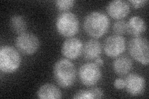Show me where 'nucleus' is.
Masks as SVG:
<instances>
[{"label": "nucleus", "instance_id": "f257e3e1", "mask_svg": "<svg viewBox=\"0 0 149 99\" xmlns=\"http://www.w3.org/2000/svg\"><path fill=\"white\" fill-rule=\"evenodd\" d=\"M110 25L108 17L105 14L94 11L88 14L83 22L86 34L95 39H99L108 32Z\"/></svg>", "mask_w": 149, "mask_h": 99}, {"label": "nucleus", "instance_id": "f03ea898", "mask_svg": "<svg viewBox=\"0 0 149 99\" xmlns=\"http://www.w3.org/2000/svg\"><path fill=\"white\" fill-rule=\"evenodd\" d=\"M54 78L60 87L69 88L76 81L77 70L72 62L67 59H60L53 68Z\"/></svg>", "mask_w": 149, "mask_h": 99}, {"label": "nucleus", "instance_id": "7ed1b4c3", "mask_svg": "<svg viewBox=\"0 0 149 99\" xmlns=\"http://www.w3.org/2000/svg\"><path fill=\"white\" fill-rule=\"evenodd\" d=\"M21 57L13 47L5 45L0 49V69L4 73H13L19 68Z\"/></svg>", "mask_w": 149, "mask_h": 99}, {"label": "nucleus", "instance_id": "20e7f679", "mask_svg": "<svg viewBox=\"0 0 149 99\" xmlns=\"http://www.w3.org/2000/svg\"><path fill=\"white\" fill-rule=\"evenodd\" d=\"M55 26L58 34L65 37H72L79 30V21L75 14L63 12L57 16Z\"/></svg>", "mask_w": 149, "mask_h": 99}, {"label": "nucleus", "instance_id": "39448f33", "mask_svg": "<svg viewBox=\"0 0 149 99\" xmlns=\"http://www.w3.org/2000/svg\"><path fill=\"white\" fill-rule=\"evenodd\" d=\"M129 53L137 62L148 65L149 62V46L148 40L141 36L134 37L129 42Z\"/></svg>", "mask_w": 149, "mask_h": 99}, {"label": "nucleus", "instance_id": "423d86ee", "mask_svg": "<svg viewBox=\"0 0 149 99\" xmlns=\"http://www.w3.org/2000/svg\"><path fill=\"white\" fill-rule=\"evenodd\" d=\"M78 75L84 86L91 87L99 82L102 78V71L95 63H87L80 67Z\"/></svg>", "mask_w": 149, "mask_h": 99}, {"label": "nucleus", "instance_id": "0eeeda50", "mask_svg": "<svg viewBox=\"0 0 149 99\" xmlns=\"http://www.w3.org/2000/svg\"><path fill=\"white\" fill-rule=\"evenodd\" d=\"M17 50L25 55H32L37 52L40 46V42L36 35L30 32L19 34L15 40Z\"/></svg>", "mask_w": 149, "mask_h": 99}, {"label": "nucleus", "instance_id": "6e6552de", "mask_svg": "<svg viewBox=\"0 0 149 99\" xmlns=\"http://www.w3.org/2000/svg\"><path fill=\"white\" fill-rule=\"evenodd\" d=\"M126 48V42L124 37L113 35L107 37L103 44L105 54L110 58H117L122 55Z\"/></svg>", "mask_w": 149, "mask_h": 99}, {"label": "nucleus", "instance_id": "1a4fd4ad", "mask_svg": "<svg viewBox=\"0 0 149 99\" xmlns=\"http://www.w3.org/2000/svg\"><path fill=\"white\" fill-rule=\"evenodd\" d=\"M125 88L129 95L137 97L142 95L146 90V79L137 73L129 74L124 80Z\"/></svg>", "mask_w": 149, "mask_h": 99}, {"label": "nucleus", "instance_id": "9d476101", "mask_svg": "<svg viewBox=\"0 0 149 99\" xmlns=\"http://www.w3.org/2000/svg\"><path fill=\"white\" fill-rule=\"evenodd\" d=\"M83 48V44L80 39L70 37L63 42L62 46V53L69 60H75L80 56Z\"/></svg>", "mask_w": 149, "mask_h": 99}, {"label": "nucleus", "instance_id": "9b49d317", "mask_svg": "<svg viewBox=\"0 0 149 99\" xmlns=\"http://www.w3.org/2000/svg\"><path fill=\"white\" fill-rule=\"evenodd\" d=\"M108 15L115 19H122L128 16L130 12V5L128 2L123 0H114L107 6Z\"/></svg>", "mask_w": 149, "mask_h": 99}, {"label": "nucleus", "instance_id": "f8f14e48", "mask_svg": "<svg viewBox=\"0 0 149 99\" xmlns=\"http://www.w3.org/2000/svg\"><path fill=\"white\" fill-rule=\"evenodd\" d=\"M102 53V46L100 42L95 39L87 41L83 48L84 58L87 60H93L100 57Z\"/></svg>", "mask_w": 149, "mask_h": 99}, {"label": "nucleus", "instance_id": "ddd939ff", "mask_svg": "<svg viewBox=\"0 0 149 99\" xmlns=\"http://www.w3.org/2000/svg\"><path fill=\"white\" fill-rule=\"evenodd\" d=\"M146 23L139 16H133L127 22V32L134 37L141 36L146 30Z\"/></svg>", "mask_w": 149, "mask_h": 99}, {"label": "nucleus", "instance_id": "4468645a", "mask_svg": "<svg viewBox=\"0 0 149 99\" xmlns=\"http://www.w3.org/2000/svg\"><path fill=\"white\" fill-rule=\"evenodd\" d=\"M37 97L40 99H58L62 97V92L52 84H45L37 91Z\"/></svg>", "mask_w": 149, "mask_h": 99}, {"label": "nucleus", "instance_id": "2eb2a0df", "mask_svg": "<svg viewBox=\"0 0 149 99\" xmlns=\"http://www.w3.org/2000/svg\"><path fill=\"white\" fill-rule=\"evenodd\" d=\"M132 67V61L127 56L117 57L113 63V68L115 73L119 76H124L129 73Z\"/></svg>", "mask_w": 149, "mask_h": 99}, {"label": "nucleus", "instance_id": "dca6fc26", "mask_svg": "<svg viewBox=\"0 0 149 99\" xmlns=\"http://www.w3.org/2000/svg\"><path fill=\"white\" fill-rule=\"evenodd\" d=\"M10 26L12 30L16 34H21L26 32L27 23L25 19L21 16H13L10 19Z\"/></svg>", "mask_w": 149, "mask_h": 99}, {"label": "nucleus", "instance_id": "f3484780", "mask_svg": "<svg viewBox=\"0 0 149 99\" xmlns=\"http://www.w3.org/2000/svg\"><path fill=\"white\" fill-rule=\"evenodd\" d=\"M113 29L116 35H122L127 32V22L123 20L117 21L114 23Z\"/></svg>", "mask_w": 149, "mask_h": 99}, {"label": "nucleus", "instance_id": "a211bd4d", "mask_svg": "<svg viewBox=\"0 0 149 99\" xmlns=\"http://www.w3.org/2000/svg\"><path fill=\"white\" fill-rule=\"evenodd\" d=\"M73 0H58L55 1V6L60 11H67L72 8L74 4Z\"/></svg>", "mask_w": 149, "mask_h": 99}, {"label": "nucleus", "instance_id": "6ab92c4d", "mask_svg": "<svg viewBox=\"0 0 149 99\" xmlns=\"http://www.w3.org/2000/svg\"><path fill=\"white\" fill-rule=\"evenodd\" d=\"M74 99H93L90 90H81L78 91L73 96Z\"/></svg>", "mask_w": 149, "mask_h": 99}, {"label": "nucleus", "instance_id": "aec40b11", "mask_svg": "<svg viewBox=\"0 0 149 99\" xmlns=\"http://www.w3.org/2000/svg\"><path fill=\"white\" fill-rule=\"evenodd\" d=\"M90 91L91 93L92 98H101L103 97L104 92L102 91V89L98 87H95L90 89Z\"/></svg>", "mask_w": 149, "mask_h": 99}, {"label": "nucleus", "instance_id": "412c9836", "mask_svg": "<svg viewBox=\"0 0 149 99\" xmlns=\"http://www.w3.org/2000/svg\"><path fill=\"white\" fill-rule=\"evenodd\" d=\"M129 3L135 9H139L145 6L148 1L147 0H131Z\"/></svg>", "mask_w": 149, "mask_h": 99}, {"label": "nucleus", "instance_id": "4be33fe9", "mask_svg": "<svg viewBox=\"0 0 149 99\" xmlns=\"http://www.w3.org/2000/svg\"><path fill=\"white\" fill-rule=\"evenodd\" d=\"M114 86L117 89H119V90L123 89L125 88V81L120 78L116 79L114 82Z\"/></svg>", "mask_w": 149, "mask_h": 99}, {"label": "nucleus", "instance_id": "5701e85b", "mask_svg": "<svg viewBox=\"0 0 149 99\" xmlns=\"http://www.w3.org/2000/svg\"><path fill=\"white\" fill-rule=\"evenodd\" d=\"M95 63L97 65H98L99 66H102V64H103L104 61H103V60H102L101 58L98 57V58H97L95 60Z\"/></svg>", "mask_w": 149, "mask_h": 99}]
</instances>
